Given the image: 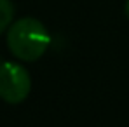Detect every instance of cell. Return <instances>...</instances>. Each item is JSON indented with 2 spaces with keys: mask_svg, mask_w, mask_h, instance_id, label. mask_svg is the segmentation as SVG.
Masks as SVG:
<instances>
[{
  "mask_svg": "<svg viewBox=\"0 0 129 127\" xmlns=\"http://www.w3.org/2000/svg\"><path fill=\"white\" fill-rule=\"evenodd\" d=\"M49 33L35 18H21L11 24L7 45L11 52L23 61H37L49 47Z\"/></svg>",
  "mask_w": 129,
  "mask_h": 127,
  "instance_id": "1",
  "label": "cell"
},
{
  "mask_svg": "<svg viewBox=\"0 0 129 127\" xmlns=\"http://www.w3.org/2000/svg\"><path fill=\"white\" fill-rule=\"evenodd\" d=\"M31 89V78L21 64L2 63L0 64V98L5 103L18 105L24 101Z\"/></svg>",
  "mask_w": 129,
  "mask_h": 127,
  "instance_id": "2",
  "label": "cell"
},
{
  "mask_svg": "<svg viewBox=\"0 0 129 127\" xmlns=\"http://www.w3.org/2000/svg\"><path fill=\"white\" fill-rule=\"evenodd\" d=\"M14 16V5L11 0H0V33L9 28Z\"/></svg>",
  "mask_w": 129,
  "mask_h": 127,
  "instance_id": "3",
  "label": "cell"
},
{
  "mask_svg": "<svg viewBox=\"0 0 129 127\" xmlns=\"http://www.w3.org/2000/svg\"><path fill=\"white\" fill-rule=\"evenodd\" d=\"M124 11H126V16H127V19H129V0L126 2V7H124Z\"/></svg>",
  "mask_w": 129,
  "mask_h": 127,
  "instance_id": "4",
  "label": "cell"
}]
</instances>
